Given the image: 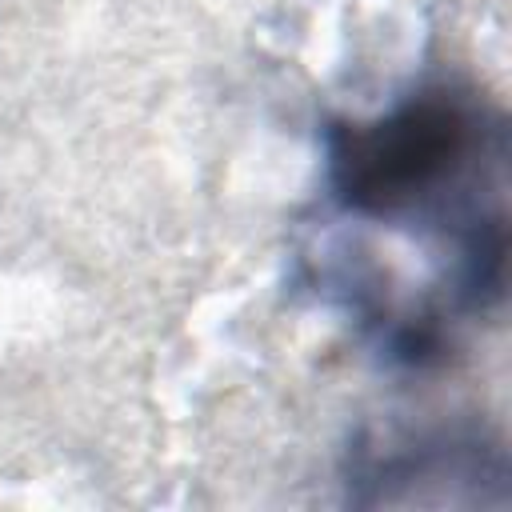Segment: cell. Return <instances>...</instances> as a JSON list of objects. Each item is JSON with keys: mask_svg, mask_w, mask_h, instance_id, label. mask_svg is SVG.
I'll list each match as a JSON object with an SVG mask.
<instances>
[{"mask_svg": "<svg viewBox=\"0 0 512 512\" xmlns=\"http://www.w3.org/2000/svg\"><path fill=\"white\" fill-rule=\"evenodd\" d=\"M504 128L468 92L424 88L376 120L328 128L324 180L344 216L456 236H508L500 196Z\"/></svg>", "mask_w": 512, "mask_h": 512, "instance_id": "obj_1", "label": "cell"}]
</instances>
